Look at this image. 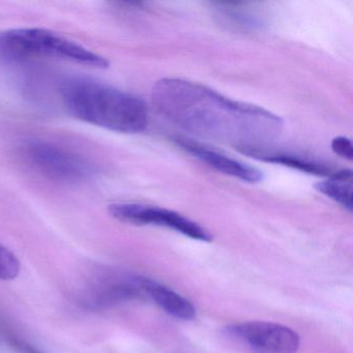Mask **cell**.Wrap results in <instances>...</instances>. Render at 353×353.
<instances>
[{"instance_id":"1","label":"cell","mask_w":353,"mask_h":353,"mask_svg":"<svg viewBox=\"0 0 353 353\" xmlns=\"http://www.w3.org/2000/svg\"><path fill=\"white\" fill-rule=\"evenodd\" d=\"M157 111L181 129L235 150L266 148L282 134L279 115L189 80L164 78L152 88Z\"/></svg>"},{"instance_id":"12","label":"cell","mask_w":353,"mask_h":353,"mask_svg":"<svg viewBox=\"0 0 353 353\" xmlns=\"http://www.w3.org/2000/svg\"><path fill=\"white\" fill-rule=\"evenodd\" d=\"M19 259L7 247L0 243V280H13L19 274Z\"/></svg>"},{"instance_id":"2","label":"cell","mask_w":353,"mask_h":353,"mask_svg":"<svg viewBox=\"0 0 353 353\" xmlns=\"http://www.w3.org/2000/svg\"><path fill=\"white\" fill-rule=\"evenodd\" d=\"M63 106L75 119L119 133L136 134L148 125L145 103L129 92L88 77L61 84Z\"/></svg>"},{"instance_id":"7","label":"cell","mask_w":353,"mask_h":353,"mask_svg":"<svg viewBox=\"0 0 353 353\" xmlns=\"http://www.w3.org/2000/svg\"><path fill=\"white\" fill-rule=\"evenodd\" d=\"M175 142L185 152L208 164L219 172L250 183H259L263 179V173L255 167L230 158L222 152H216L199 142L185 138H177Z\"/></svg>"},{"instance_id":"10","label":"cell","mask_w":353,"mask_h":353,"mask_svg":"<svg viewBox=\"0 0 353 353\" xmlns=\"http://www.w3.org/2000/svg\"><path fill=\"white\" fill-rule=\"evenodd\" d=\"M315 189L348 212L352 210V171L338 170L325 181L316 183Z\"/></svg>"},{"instance_id":"11","label":"cell","mask_w":353,"mask_h":353,"mask_svg":"<svg viewBox=\"0 0 353 353\" xmlns=\"http://www.w3.org/2000/svg\"><path fill=\"white\" fill-rule=\"evenodd\" d=\"M214 12L223 24L235 30H253L263 24L257 14L239 3H216Z\"/></svg>"},{"instance_id":"8","label":"cell","mask_w":353,"mask_h":353,"mask_svg":"<svg viewBox=\"0 0 353 353\" xmlns=\"http://www.w3.org/2000/svg\"><path fill=\"white\" fill-rule=\"evenodd\" d=\"M236 150L256 160L272 163V164L284 165L289 168L296 169L309 174L330 177L338 171L322 161L316 160L311 157L301 156V154L274 152L266 148H239Z\"/></svg>"},{"instance_id":"9","label":"cell","mask_w":353,"mask_h":353,"mask_svg":"<svg viewBox=\"0 0 353 353\" xmlns=\"http://www.w3.org/2000/svg\"><path fill=\"white\" fill-rule=\"evenodd\" d=\"M141 291L150 297L159 307L177 319L193 320L196 309L191 301L165 285L148 278H139Z\"/></svg>"},{"instance_id":"5","label":"cell","mask_w":353,"mask_h":353,"mask_svg":"<svg viewBox=\"0 0 353 353\" xmlns=\"http://www.w3.org/2000/svg\"><path fill=\"white\" fill-rule=\"evenodd\" d=\"M223 336L245 353H296L299 336L282 324L248 321L225 326Z\"/></svg>"},{"instance_id":"13","label":"cell","mask_w":353,"mask_h":353,"mask_svg":"<svg viewBox=\"0 0 353 353\" xmlns=\"http://www.w3.org/2000/svg\"><path fill=\"white\" fill-rule=\"evenodd\" d=\"M332 152L342 158L348 161H352L353 159V146L351 140L346 137H336L332 141Z\"/></svg>"},{"instance_id":"4","label":"cell","mask_w":353,"mask_h":353,"mask_svg":"<svg viewBox=\"0 0 353 353\" xmlns=\"http://www.w3.org/2000/svg\"><path fill=\"white\" fill-rule=\"evenodd\" d=\"M21 154L37 172L59 183H82L94 172L83 157L47 140H28L22 145Z\"/></svg>"},{"instance_id":"6","label":"cell","mask_w":353,"mask_h":353,"mask_svg":"<svg viewBox=\"0 0 353 353\" xmlns=\"http://www.w3.org/2000/svg\"><path fill=\"white\" fill-rule=\"evenodd\" d=\"M108 210L111 216L119 222L136 225V226L154 225V226L166 227L190 239L205 241V243L212 241V235L201 225L179 212L167 210V208L148 205V204L121 202V203L111 204Z\"/></svg>"},{"instance_id":"3","label":"cell","mask_w":353,"mask_h":353,"mask_svg":"<svg viewBox=\"0 0 353 353\" xmlns=\"http://www.w3.org/2000/svg\"><path fill=\"white\" fill-rule=\"evenodd\" d=\"M36 59L70 61L82 65L107 69L106 57L44 28H13L0 32V61L22 63Z\"/></svg>"}]
</instances>
